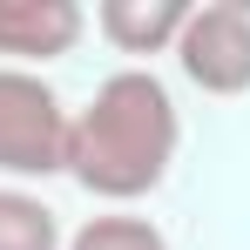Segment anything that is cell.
Listing matches in <instances>:
<instances>
[{
    "instance_id": "6da1fadb",
    "label": "cell",
    "mask_w": 250,
    "mask_h": 250,
    "mask_svg": "<svg viewBox=\"0 0 250 250\" xmlns=\"http://www.w3.org/2000/svg\"><path fill=\"white\" fill-rule=\"evenodd\" d=\"M176 142H183V122L169 88L149 68H122L88 95L82 115H68V176L88 196L135 203L169 176Z\"/></svg>"
},
{
    "instance_id": "7a4b0ae2",
    "label": "cell",
    "mask_w": 250,
    "mask_h": 250,
    "mask_svg": "<svg viewBox=\"0 0 250 250\" xmlns=\"http://www.w3.org/2000/svg\"><path fill=\"white\" fill-rule=\"evenodd\" d=\"M68 108L34 68H0V176H61Z\"/></svg>"
},
{
    "instance_id": "3957f363",
    "label": "cell",
    "mask_w": 250,
    "mask_h": 250,
    "mask_svg": "<svg viewBox=\"0 0 250 250\" xmlns=\"http://www.w3.org/2000/svg\"><path fill=\"white\" fill-rule=\"evenodd\" d=\"M176 61L203 95H244L250 88V0H203L189 7Z\"/></svg>"
},
{
    "instance_id": "277c9868",
    "label": "cell",
    "mask_w": 250,
    "mask_h": 250,
    "mask_svg": "<svg viewBox=\"0 0 250 250\" xmlns=\"http://www.w3.org/2000/svg\"><path fill=\"white\" fill-rule=\"evenodd\" d=\"M88 14L75 0H0V54L27 61H61L68 47L82 41Z\"/></svg>"
},
{
    "instance_id": "5b68a950",
    "label": "cell",
    "mask_w": 250,
    "mask_h": 250,
    "mask_svg": "<svg viewBox=\"0 0 250 250\" xmlns=\"http://www.w3.org/2000/svg\"><path fill=\"white\" fill-rule=\"evenodd\" d=\"M183 21H189V0H102L95 7L102 41L122 47V54H163V47H176Z\"/></svg>"
},
{
    "instance_id": "8992f818",
    "label": "cell",
    "mask_w": 250,
    "mask_h": 250,
    "mask_svg": "<svg viewBox=\"0 0 250 250\" xmlns=\"http://www.w3.org/2000/svg\"><path fill=\"white\" fill-rule=\"evenodd\" d=\"M0 250H61L54 209L27 189H0Z\"/></svg>"
},
{
    "instance_id": "52a82bcc",
    "label": "cell",
    "mask_w": 250,
    "mask_h": 250,
    "mask_svg": "<svg viewBox=\"0 0 250 250\" xmlns=\"http://www.w3.org/2000/svg\"><path fill=\"white\" fill-rule=\"evenodd\" d=\"M68 250H169L163 244V230L149 223V216H88L82 230L68 237Z\"/></svg>"
}]
</instances>
